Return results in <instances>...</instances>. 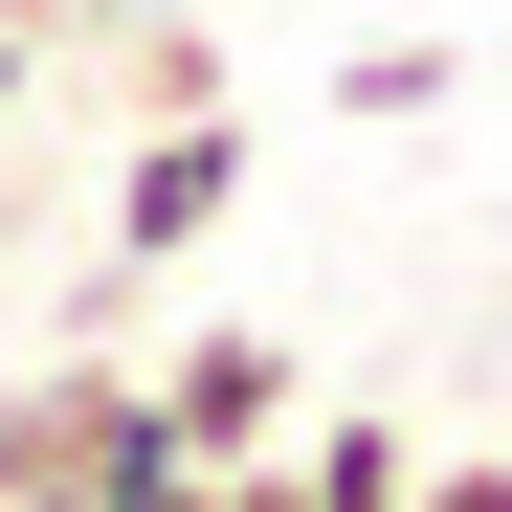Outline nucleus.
I'll return each instance as SVG.
<instances>
[{"label": "nucleus", "mask_w": 512, "mask_h": 512, "mask_svg": "<svg viewBox=\"0 0 512 512\" xmlns=\"http://www.w3.org/2000/svg\"><path fill=\"white\" fill-rule=\"evenodd\" d=\"M156 468H179V446H156V379L134 357H23V379H0V512H112Z\"/></svg>", "instance_id": "f257e3e1"}, {"label": "nucleus", "mask_w": 512, "mask_h": 512, "mask_svg": "<svg viewBox=\"0 0 512 512\" xmlns=\"http://www.w3.org/2000/svg\"><path fill=\"white\" fill-rule=\"evenodd\" d=\"M223 201H245V134H223V112H156V134L112 156L90 268H112V290H134V268H179V245H223Z\"/></svg>", "instance_id": "f03ea898"}, {"label": "nucleus", "mask_w": 512, "mask_h": 512, "mask_svg": "<svg viewBox=\"0 0 512 512\" xmlns=\"http://www.w3.org/2000/svg\"><path fill=\"white\" fill-rule=\"evenodd\" d=\"M134 379H156V446H179V468H268L290 401H312L290 334H179V357H134Z\"/></svg>", "instance_id": "7ed1b4c3"}, {"label": "nucleus", "mask_w": 512, "mask_h": 512, "mask_svg": "<svg viewBox=\"0 0 512 512\" xmlns=\"http://www.w3.org/2000/svg\"><path fill=\"white\" fill-rule=\"evenodd\" d=\"M401 423H312V446H268V512H401Z\"/></svg>", "instance_id": "20e7f679"}, {"label": "nucleus", "mask_w": 512, "mask_h": 512, "mask_svg": "<svg viewBox=\"0 0 512 512\" xmlns=\"http://www.w3.org/2000/svg\"><path fill=\"white\" fill-rule=\"evenodd\" d=\"M334 112H379V134H401V112H446V45H357V67H334Z\"/></svg>", "instance_id": "39448f33"}, {"label": "nucleus", "mask_w": 512, "mask_h": 512, "mask_svg": "<svg viewBox=\"0 0 512 512\" xmlns=\"http://www.w3.org/2000/svg\"><path fill=\"white\" fill-rule=\"evenodd\" d=\"M112 512H268V468H156V490H112Z\"/></svg>", "instance_id": "423d86ee"}, {"label": "nucleus", "mask_w": 512, "mask_h": 512, "mask_svg": "<svg viewBox=\"0 0 512 512\" xmlns=\"http://www.w3.org/2000/svg\"><path fill=\"white\" fill-rule=\"evenodd\" d=\"M401 512H512V468L468 446V468H401Z\"/></svg>", "instance_id": "0eeeda50"}, {"label": "nucleus", "mask_w": 512, "mask_h": 512, "mask_svg": "<svg viewBox=\"0 0 512 512\" xmlns=\"http://www.w3.org/2000/svg\"><path fill=\"white\" fill-rule=\"evenodd\" d=\"M23 90H45V23H23V0H0V112H23Z\"/></svg>", "instance_id": "6e6552de"}]
</instances>
